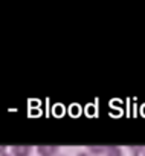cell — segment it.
<instances>
[{"label": "cell", "instance_id": "6da1fadb", "mask_svg": "<svg viewBox=\"0 0 145 156\" xmlns=\"http://www.w3.org/2000/svg\"><path fill=\"white\" fill-rule=\"evenodd\" d=\"M37 151L40 156H55L58 153V145H38Z\"/></svg>", "mask_w": 145, "mask_h": 156}, {"label": "cell", "instance_id": "7a4b0ae2", "mask_svg": "<svg viewBox=\"0 0 145 156\" xmlns=\"http://www.w3.org/2000/svg\"><path fill=\"white\" fill-rule=\"evenodd\" d=\"M12 156H29L31 153V145H14L11 147Z\"/></svg>", "mask_w": 145, "mask_h": 156}, {"label": "cell", "instance_id": "3957f363", "mask_svg": "<svg viewBox=\"0 0 145 156\" xmlns=\"http://www.w3.org/2000/svg\"><path fill=\"white\" fill-rule=\"evenodd\" d=\"M105 148L104 145H90L89 147V153L92 156H101V154H105Z\"/></svg>", "mask_w": 145, "mask_h": 156}, {"label": "cell", "instance_id": "277c9868", "mask_svg": "<svg viewBox=\"0 0 145 156\" xmlns=\"http://www.w3.org/2000/svg\"><path fill=\"white\" fill-rule=\"evenodd\" d=\"M104 156H122V151H121L119 147L110 145V147L105 148V154H104Z\"/></svg>", "mask_w": 145, "mask_h": 156}, {"label": "cell", "instance_id": "5b68a950", "mask_svg": "<svg viewBox=\"0 0 145 156\" xmlns=\"http://www.w3.org/2000/svg\"><path fill=\"white\" fill-rule=\"evenodd\" d=\"M143 150H145V148H143L142 145H136V147L133 145V147H130V151H131L133 156H140V154L143 153Z\"/></svg>", "mask_w": 145, "mask_h": 156}, {"label": "cell", "instance_id": "8992f818", "mask_svg": "<svg viewBox=\"0 0 145 156\" xmlns=\"http://www.w3.org/2000/svg\"><path fill=\"white\" fill-rule=\"evenodd\" d=\"M6 153V145H0V154Z\"/></svg>", "mask_w": 145, "mask_h": 156}, {"label": "cell", "instance_id": "52a82bcc", "mask_svg": "<svg viewBox=\"0 0 145 156\" xmlns=\"http://www.w3.org/2000/svg\"><path fill=\"white\" fill-rule=\"evenodd\" d=\"M78 156H92L89 151H81V153H78Z\"/></svg>", "mask_w": 145, "mask_h": 156}, {"label": "cell", "instance_id": "ba28073f", "mask_svg": "<svg viewBox=\"0 0 145 156\" xmlns=\"http://www.w3.org/2000/svg\"><path fill=\"white\" fill-rule=\"evenodd\" d=\"M0 156H12V154H8V153H3V154H0Z\"/></svg>", "mask_w": 145, "mask_h": 156}, {"label": "cell", "instance_id": "9c48e42d", "mask_svg": "<svg viewBox=\"0 0 145 156\" xmlns=\"http://www.w3.org/2000/svg\"><path fill=\"white\" fill-rule=\"evenodd\" d=\"M142 156H145V150H143V153H142Z\"/></svg>", "mask_w": 145, "mask_h": 156}]
</instances>
